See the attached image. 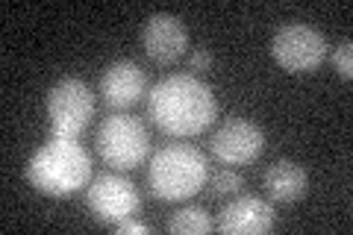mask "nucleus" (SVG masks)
I'll use <instances>...</instances> for the list:
<instances>
[{
  "label": "nucleus",
  "instance_id": "nucleus-12",
  "mask_svg": "<svg viewBox=\"0 0 353 235\" xmlns=\"http://www.w3.org/2000/svg\"><path fill=\"white\" fill-rule=\"evenodd\" d=\"M265 192L274 203H297L309 192V174L301 162L277 159L265 171Z\"/></svg>",
  "mask_w": 353,
  "mask_h": 235
},
{
  "label": "nucleus",
  "instance_id": "nucleus-16",
  "mask_svg": "<svg viewBox=\"0 0 353 235\" xmlns=\"http://www.w3.org/2000/svg\"><path fill=\"white\" fill-rule=\"evenodd\" d=\"M209 68H212V53H209L206 48H197V50L189 56V71L203 74V71H209Z\"/></svg>",
  "mask_w": 353,
  "mask_h": 235
},
{
  "label": "nucleus",
  "instance_id": "nucleus-11",
  "mask_svg": "<svg viewBox=\"0 0 353 235\" xmlns=\"http://www.w3.org/2000/svg\"><path fill=\"white\" fill-rule=\"evenodd\" d=\"M148 88V74L139 62L132 59H115L101 76V97L106 106L112 109H130L145 100Z\"/></svg>",
  "mask_w": 353,
  "mask_h": 235
},
{
  "label": "nucleus",
  "instance_id": "nucleus-6",
  "mask_svg": "<svg viewBox=\"0 0 353 235\" xmlns=\"http://www.w3.org/2000/svg\"><path fill=\"white\" fill-rule=\"evenodd\" d=\"M327 39L321 30L303 21H289L280 24L271 39V56L283 71L289 74H312L324 65L327 59Z\"/></svg>",
  "mask_w": 353,
  "mask_h": 235
},
{
  "label": "nucleus",
  "instance_id": "nucleus-3",
  "mask_svg": "<svg viewBox=\"0 0 353 235\" xmlns=\"http://www.w3.org/2000/svg\"><path fill=\"white\" fill-rule=\"evenodd\" d=\"M209 180V162L206 153L194 144L171 141L165 147L153 150L150 167H148V183L150 194L162 203H180L192 200L201 188H206Z\"/></svg>",
  "mask_w": 353,
  "mask_h": 235
},
{
  "label": "nucleus",
  "instance_id": "nucleus-9",
  "mask_svg": "<svg viewBox=\"0 0 353 235\" xmlns=\"http://www.w3.org/2000/svg\"><path fill=\"white\" fill-rule=\"evenodd\" d=\"M277 227V212L256 194H239L218 212L215 229L224 235H262Z\"/></svg>",
  "mask_w": 353,
  "mask_h": 235
},
{
  "label": "nucleus",
  "instance_id": "nucleus-7",
  "mask_svg": "<svg viewBox=\"0 0 353 235\" xmlns=\"http://www.w3.org/2000/svg\"><path fill=\"white\" fill-rule=\"evenodd\" d=\"M85 206L101 223H121L141 206V194L124 174H97L85 185Z\"/></svg>",
  "mask_w": 353,
  "mask_h": 235
},
{
  "label": "nucleus",
  "instance_id": "nucleus-13",
  "mask_svg": "<svg viewBox=\"0 0 353 235\" xmlns=\"http://www.w3.org/2000/svg\"><path fill=\"white\" fill-rule=\"evenodd\" d=\"M215 229V221L209 218L203 206H183L168 218V232L174 235H206Z\"/></svg>",
  "mask_w": 353,
  "mask_h": 235
},
{
  "label": "nucleus",
  "instance_id": "nucleus-14",
  "mask_svg": "<svg viewBox=\"0 0 353 235\" xmlns=\"http://www.w3.org/2000/svg\"><path fill=\"white\" fill-rule=\"evenodd\" d=\"M209 194L212 197H230V194H239L241 188H245V180H241V174L236 167H221V171L209 174Z\"/></svg>",
  "mask_w": 353,
  "mask_h": 235
},
{
  "label": "nucleus",
  "instance_id": "nucleus-17",
  "mask_svg": "<svg viewBox=\"0 0 353 235\" xmlns=\"http://www.w3.org/2000/svg\"><path fill=\"white\" fill-rule=\"evenodd\" d=\"M115 232H121V235H127V232H139V235H145V232H150V227L145 221H136V218H127V221H121V223H115Z\"/></svg>",
  "mask_w": 353,
  "mask_h": 235
},
{
  "label": "nucleus",
  "instance_id": "nucleus-15",
  "mask_svg": "<svg viewBox=\"0 0 353 235\" xmlns=\"http://www.w3.org/2000/svg\"><path fill=\"white\" fill-rule=\"evenodd\" d=\"M333 68H336V74L341 76V80H350L353 76V41L350 39H345L333 50Z\"/></svg>",
  "mask_w": 353,
  "mask_h": 235
},
{
  "label": "nucleus",
  "instance_id": "nucleus-4",
  "mask_svg": "<svg viewBox=\"0 0 353 235\" xmlns=\"http://www.w3.org/2000/svg\"><path fill=\"white\" fill-rule=\"evenodd\" d=\"M97 156L112 167V171H132V167L145 165L150 156V132L145 121L136 115H109L101 121L94 132Z\"/></svg>",
  "mask_w": 353,
  "mask_h": 235
},
{
  "label": "nucleus",
  "instance_id": "nucleus-1",
  "mask_svg": "<svg viewBox=\"0 0 353 235\" xmlns=\"http://www.w3.org/2000/svg\"><path fill=\"white\" fill-rule=\"evenodd\" d=\"M148 112L165 136L194 139L218 121V97L197 74H168L148 92Z\"/></svg>",
  "mask_w": 353,
  "mask_h": 235
},
{
  "label": "nucleus",
  "instance_id": "nucleus-10",
  "mask_svg": "<svg viewBox=\"0 0 353 235\" xmlns=\"http://www.w3.org/2000/svg\"><path fill=\"white\" fill-rule=\"evenodd\" d=\"M141 48L157 65H176L189 50L185 24L171 12L150 15L145 21V30H141Z\"/></svg>",
  "mask_w": 353,
  "mask_h": 235
},
{
  "label": "nucleus",
  "instance_id": "nucleus-2",
  "mask_svg": "<svg viewBox=\"0 0 353 235\" xmlns=\"http://www.w3.org/2000/svg\"><path fill=\"white\" fill-rule=\"evenodd\" d=\"M92 156L77 139L50 136L27 159V180L48 197H71L92 183Z\"/></svg>",
  "mask_w": 353,
  "mask_h": 235
},
{
  "label": "nucleus",
  "instance_id": "nucleus-8",
  "mask_svg": "<svg viewBox=\"0 0 353 235\" xmlns=\"http://www.w3.org/2000/svg\"><path fill=\"white\" fill-rule=\"evenodd\" d=\"M209 150L221 165H248L262 156L265 132L248 118H227L209 139Z\"/></svg>",
  "mask_w": 353,
  "mask_h": 235
},
{
  "label": "nucleus",
  "instance_id": "nucleus-5",
  "mask_svg": "<svg viewBox=\"0 0 353 235\" xmlns=\"http://www.w3.org/2000/svg\"><path fill=\"white\" fill-rule=\"evenodd\" d=\"M94 92L80 76H62L48 92V121L50 136L80 139L94 118Z\"/></svg>",
  "mask_w": 353,
  "mask_h": 235
}]
</instances>
